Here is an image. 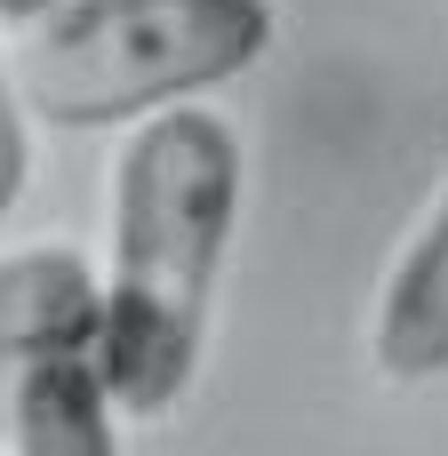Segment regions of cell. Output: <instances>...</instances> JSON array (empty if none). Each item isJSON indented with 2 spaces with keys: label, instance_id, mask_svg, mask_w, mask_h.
<instances>
[{
  "label": "cell",
  "instance_id": "cell-2",
  "mask_svg": "<svg viewBox=\"0 0 448 456\" xmlns=\"http://www.w3.org/2000/svg\"><path fill=\"white\" fill-rule=\"evenodd\" d=\"M281 40L273 0H56L24 24L16 88L48 128H136L200 104Z\"/></svg>",
  "mask_w": 448,
  "mask_h": 456
},
{
  "label": "cell",
  "instance_id": "cell-1",
  "mask_svg": "<svg viewBox=\"0 0 448 456\" xmlns=\"http://www.w3.org/2000/svg\"><path fill=\"white\" fill-rule=\"evenodd\" d=\"M240 128L208 104H168L128 128L112 160V248L96 305V361L120 417H168L208 345L216 273L240 224Z\"/></svg>",
  "mask_w": 448,
  "mask_h": 456
},
{
  "label": "cell",
  "instance_id": "cell-3",
  "mask_svg": "<svg viewBox=\"0 0 448 456\" xmlns=\"http://www.w3.org/2000/svg\"><path fill=\"white\" fill-rule=\"evenodd\" d=\"M8 456H120V401L96 345L32 353L8 385Z\"/></svg>",
  "mask_w": 448,
  "mask_h": 456
},
{
  "label": "cell",
  "instance_id": "cell-5",
  "mask_svg": "<svg viewBox=\"0 0 448 456\" xmlns=\"http://www.w3.org/2000/svg\"><path fill=\"white\" fill-rule=\"evenodd\" d=\"M96 305H104V273H88L80 248L64 240L8 248L0 256V361L96 345Z\"/></svg>",
  "mask_w": 448,
  "mask_h": 456
},
{
  "label": "cell",
  "instance_id": "cell-4",
  "mask_svg": "<svg viewBox=\"0 0 448 456\" xmlns=\"http://www.w3.org/2000/svg\"><path fill=\"white\" fill-rule=\"evenodd\" d=\"M369 361L385 385H441L448 377V192L409 232V248L393 256V273L377 289Z\"/></svg>",
  "mask_w": 448,
  "mask_h": 456
},
{
  "label": "cell",
  "instance_id": "cell-6",
  "mask_svg": "<svg viewBox=\"0 0 448 456\" xmlns=\"http://www.w3.org/2000/svg\"><path fill=\"white\" fill-rule=\"evenodd\" d=\"M24 88H16V64H0V216L24 200V176H32V136H24Z\"/></svg>",
  "mask_w": 448,
  "mask_h": 456
},
{
  "label": "cell",
  "instance_id": "cell-7",
  "mask_svg": "<svg viewBox=\"0 0 448 456\" xmlns=\"http://www.w3.org/2000/svg\"><path fill=\"white\" fill-rule=\"evenodd\" d=\"M48 8H56V0H0V24H16V32H24V24H40Z\"/></svg>",
  "mask_w": 448,
  "mask_h": 456
}]
</instances>
